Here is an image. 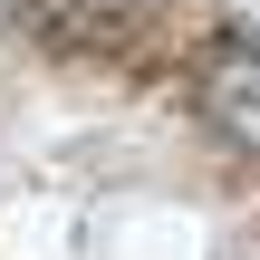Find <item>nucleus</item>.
Returning a JSON list of instances; mask_svg holds the SVG:
<instances>
[{
    "mask_svg": "<svg viewBox=\"0 0 260 260\" xmlns=\"http://www.w3.org/2000/svg\"><path fill=\"white\" fill-rule=\"evenodd\" d=\"M48 0H0V29H19V19H39Z\"/></svg>",
    "mask_w": 260,
    "mask_h": 260,
    "instance_id": "7ed1b4c3",
    "label": "nucleus"
},
{
    "mask_svg": "<svg viewBox=\"0 0 260 260\" xmlns=\"http://www.w3.org/2000/svg\"><path fill=\"white\" fill-rule=\"evenodd\" d=\"M39 39L58 58H96V68H154L164 58V19L135 10V0H48Z\"/></svg>",
    "mask_w": 260,
    "mask_h": 260,
    "instance_id": "f257e3e1",
    "label": "nucleus"
},
{
    "mask_svg": "<svg viewBox=\"0 0 260 260\" xmlns=\"http://www.w3.org/2000/svg\"><path fill=\"white\" fill-rule=\"evenodd\" d=\"M193 116L232 154H260V48L251 39H212L193 58Z\"/></svg>",
    "mask_w": 260,
    "mask_h": 260,
    "instance_id": "f03ea898",
    "label": "nucleus"
}]
</instances>
